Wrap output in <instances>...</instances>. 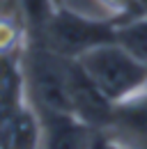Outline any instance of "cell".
Returning <instances> with one entry per match:
<instances>
[{"label": "cell", "instance_id": "4fadbf2b", "mask_svg": "<svg viewBox=\"0 0 147 149\" xmlns=\"http://www.w3.org/2000/svg\"><path fill=\"white\" fill-rule=\"evenodd\" d=\"M138 2H140V9H143V12H147V0H138Z\"/></svg>", "mask_w": 147, "mask_h": 149}, {"label": "cell", "instance_id": "3957f363", "mask_svg": "<svg viewBox=\"0 0 147 149\" xmlns=\"http://www.w3.org/2000/svg\"><path fill=\"white\" fill-rule=\"evenodd\" d=\"M23 71L28 99L37 112H69V90H67V67L69 57H62L46 48L44 44L32 41L25 44L23 53Z\"/></svg>", "mask_w": 147, "mask_h": 149}, {"label": "cell", "instance_id": "7a4b0ae2", "mask_svg": "<svg viewBox=\"0 0 147 149\" xmlns=\"http://www.w3.org/2000/svg\"><path fill=\"white\" fill-rule=\"evenodd\" d=\"M117 19H90L62 5L53 12L46 25L32 35V41L44 44L62 57L78 60L97 46L117 41Z\"/></svg>", "mask_w": 147, "mask_h": 149}, {"label": "cell", "instance_id": "277c9868", "mask_svg": "<svg viewBox=\"0 0 147 149\" xmlns=\"http://www.w3.org/2000/svg\"><path fill=\"white\" fill-rule=\"evenodd\" d=\"M67 90H69L71 115H76L78 119H83L85 124H90L97 131L113 126L115 103L94 85V80L85 74V69L78 64V60H69Z\"/></svg>", "mask_w": 147, "mask_h": 149}, {"label": "cell", "instance_id": "ba28073f", "mask_svg": "<svg viewBox=\"0 0 147 149\" xmlns=\"http://www.w3.org/2000/svg\"><path fill=\"white\" fill-rule=\"evenodd\" d=\"M117 44L147 64V12L117 23Z\"/></svg>", "mask_w": 147, "mask_h": 149}, {"label": "cell", "instance_id": "5bb4252c", "mask_svg": "<svg viewBox=\"0 0 147 149\" xmlns=\"http://www.w3.org/2000/svg\"><path fill=\"white\" fill-rule=\"evenodd\" d=\"M55 5H57V7H62V0H55Z\"/></svg>", "mask_w": 147, "mask_h": 149}, {"label": "cell", "instance_id": "30bf717a", "mask_svg": "<svg viewBox=\"0 0 147 149\" xmlns=\"http://www.w3.org/2000/svg\"><path fill=\"white\" fill-rule=\"evenodd\" d=\"M25 30L14 16H0V55L21 53L25 46Z\"/></svg>", "mask_w": 147, "mask_h": 149}, {"label": "cell", "instance_id": "5b68a950", "mask_svg": "<svg viewBox=\"0 0 147 149\" xmlns=\"http://www.w3.org/2000/svg\"><path fill=\"white\" fill-rule=\"evenodd\" d=\"M44 124L41 149H92L97 129L69 112H39Z\"/></svg>", "mask_w": 147, "mask_h": 149}, {"label": "cell", "instance_id": "8992f818", "mask_svg": "<svg viewBox=\"0 0 147 149\" xmlns=\"http://www.w3.org/2000/svg\"><path fill=\"white\" fill-rule=\"evenodd\" d=\"M41 115L30 101L0 122V149H41Z\"/></svg>", "mask_w": 147, "mask_h": 149}, {"label": "cell", "instance_id": "9c48e42d", "mask_svg": "<svg viewBox=\"0 0 147 149\" xmlns=\"http://www.w3.org/2000/svg\"><path fill=\"white\" fill-rule=\"evenodd\" d=\"M18 7H21V14L28 23L30 35H37L57 9L55 0H18Z\"/></svg>", "mask_w": 147, "mask_h": 149}, {"label": "cell", "instance_id": "52a82bcc", "mask_svg": "<svg viewBox=\"0 0 147 149\" xmlns=\"http://www.w3.org/2000/svg\"><path fill=\"white\" fill-rule=\"evenodd\" d=\"M21 53L0 55V122L12 117L18 108H23L30 101Z\"/></svg>", "mask_w": 147, "mask_h": 149}, {"label": "cell", "instance_id": "7c38bea8", "mask_svg": "<svg viewBox=\"0 0 147 149\" xmlns=\"http://www.w3.org/2000/svg\"><path fill=\"white\" fill-rule=\"evenodd\" d=\"M92 149H127V147H124L122 142H117V140L108 138L104 131H97L94 142H92Z\"/></svg>", "mask_w": 147, "mask_h": 149}, {"label": "cell", "instance_id": "6da1fadb", "mask_svg": "<svg viewBox=\"0 0 147 149\" xmlns=\"http://www.w3.org/2000/svg\"><path fill=\"white\" fill-rule=\"evenodd\" d=\"M78 64L115 106L143 94L147 87V64L117 41L83 53Z\"/></svg>", "mask_w": 147, "mask_h": 149}, {"label": "cell", "instance_id": "8fae6325", "mask_svg": "<svg viewBox=\"0 0 147 149\" xmlns=\"http://www.w3.org/2000/svg\"><path fill=\"white\" fill-rule=\"evenodd\" d=\"M106 9L113 12V19H117L120 23L127 19H133V16H138V14H143V9H140V2L138 0H99Z\"/></svg>", "mask_w": 147, "mask_h": 149}, {"label": "cell", "instance_id": "9a60e30c", "mask_svg": "<svg viewBox=\"0 0 147 149\" xmlns=\"http://www.w3.org/2000/svg\"><path fill=\"white\" fill-rule=\"evenodd\" d=\"M145 94H147V87H145Z\"/></svg>", "mask_w": 147, "mask_h": 149}]
</instances>
